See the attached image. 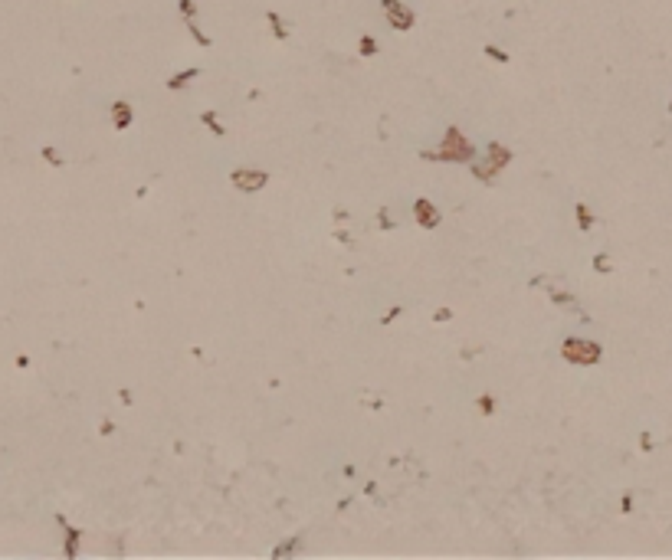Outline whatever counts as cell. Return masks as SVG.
<instances>
[{
  "label": "cell",
  "mask_w": 672,
  "mask_h": 560,
  "mask_svg": "<svg viewBox=\"0 0 672 560\" xmlns=\"http://www.w3.org/2000/svg\"><path fill=\"white\" fill-rule=\"evenodd\" d=\"M266 20H269V23H272V33H275V39H286V36H289V30H286V26H282L279 13H272V10H269V13H266Z\"/></svg>",
  "instance_id": "8"
},
{
  "label": "cell",
  "mask_w": 672,
  "mask_h": 560,
  "mask_svg": "<svg viewBox=\"0 0 672 560\" xmlns=\"http://www.w3.org/2000/svg\"><path fill=\"white\" fill-rule=\"evenodd\" d=\"M486 53L492 59H498V62H508V53H502V50H495V46H486Z\"/></svg>",
  "instance_id": "14"
},
{
  "label": "cell",
  "mask_w": 672,
  "mask_h": 560,
  "mask_svg": "<svg viewBox=\"0 0 672 560\" xmlns=\"http://www.w3.org/2000/svg\"><path fill=\"white\" fill-rule=\"evenodd\" d=\"M230 177L240 190H259V187L266 184V174H262V170H233Z\"/></svg>",
  "instance_id": "5"
},
{
  "label": "cell",
  "mask_w": 672,
  "mask_h": 560,
  "mask_svg": "<svg viewBox=\"0 0 672 560\" xmlns=\"http://www.w3.org/2000/svg\"><path fill=\"white\" fill-rule=\"evenodd\" d=\"M112 118H115V128H128V124H131V108L125 105V102H115Z\"/></svg>",
  "instance_id": "7"
},
{
  "label": "cell",
  "mask_w": 672,
  "mask_h": 560,
  "mask_svg": "<svg viewBox=\"0 0 672 560\" xmlns=\"http://www.w3.org/2000/svg\"><path fill=\"white\" fill-rule=\"evenodd\" d=\"M669 112H672V105H669Z\"/></svg>",
  "instance_id": "19"
},
{
  "label": "cell",
  "mask_w": 672,
  "mask_h": 560,
  "mask_svg": "<svg viewBox=\"0 0 672 560\" xmlns=\"http://www.w3.org/2000/svg\"><path fill=\"white\" fill-rule=\"evenodd\" d=\"M594 269H597V272H610V259H607V255H597V259H594Z\"/></svg>",
  "instance_id": "13"
},
{
  "label": "cell",
  "mask_w": 672,
  "mask_h": 560,
  "mask_svg": "<svg viewBox=\"0 0 672 560\" xmlns=\"http://www.w3.org/2000/svg\"><path fill=\"white\" fill-rule=\"evenodd\" d=\"M436 157H443V161H472V144L459 135V128H449Z\"/></svg>",
  "instance_id": "2"
},
{
  "label": "cell",
  "mask_w": 672,
  "mask_h": 560,
  "mask_svg": "<svg viewBox=\"0 0 672 560\" xmlns=\"http://www.w3.org/2000/svg\"><path fill=\"white\" fill-rule=\"evenodd\" d=\"M380 4H384L393 30H410V26H413V10H410V7H404L400 0H380Z\"/></svg>",
  "instance_id": "3"
},
{
  "label": "cell",
  "mask_w": 672,
  "mask_h": 560,
  "mask_svg": "<svg viewBox=\"0 0 672 560\" xmlns=\"http://www.w3.org/2000/svg\"><path fill=\"white\" fill-rule=\"evenodd\" d=\"M508 157H511V154L502 148V144H492V148H489V164H486V167H476V174H479L482 181H489V174H492V170L498 174V170L508 164Z\"/></svg>",
  "instance_id": "4"
},
{
  "label": "cell",
  "mask_w": 672,
  "mask_h": 560,
  "mask_svg": "<svg viewBox=\"0 0 672 560\" xmlns=\"http://www.w3.org/2000/svg\"><path fill=\"white\" fill-rule=\"evenodd\" d=\"M181 10L187 20H193V13H197V7H193V0H181Z\"/></svg>",
  "instance_id": "15"
},
{
  "label": "cell",
  "mask_w": 672,
  "mask_h": 560,
  "mask_svg": "<svg viewBox=\"0 0 672 560\" xmlns=\"http://www.w3.org/2000/svg\"><path fill=\"white\" fill-rule=\"evenodd\" d=\"M361 53L364 56H374V53H377V43H374L371 36H361Z\"/></svg>",
  "instance_id": "12"
},
{
  "label": "cell",
  "mask_w": 672,
  "mask_h": 560,
  "mask_svg": "<svg viewBox=\"0 0 672 560\" xmlns=\"http://www.w3.org/2000/svg\"><path fill=\"white\" fill-rule=\"evenodd\" d=\"M380 226H384V230H393V220L387 217V210H380Z\"/></svg>",
  "instance_id": "17"
},
{
  "label": "cell",
  "mask_w": 672,
  "mask_h": 560,
  "mask_svg": "<svg viewBox=\"0 0 672 560\" xmlns=\"http://www.w3.org/2000/svg\"><path fill=\"white\" fill-rule=\"evenodd\" d=\"M197 75H200V69H187L184 75H174V79H171L168 85H171V89H181V85H187L190 79H197Z\"/></svg>",
  "instance_id": "9"
},
{
  "label": "cell",
  "mask_w": 672,
  "mask_h": 560,
  "mask_svg": "<svg viewBox=\"0 0 672 560\" xmlns=\"http://www.w3.org/2000/svg\"><path fill=\"white\" fill-rule=\"evenodd\" d=\"M577 217H580V230H590V210L584 203H577Z\"/></svg>",
  "instance_id": "11"
},
{
  "label": "cell",
  "mask_w": 672,
  "mask_h": 560,
  "mask_svg": "<svg viewBox=\"0 0 672 560\" xmlns=\"http://www.w3.org/2000/svg\"><path fill=\"white\" fill-rule=\"evenodd\" d=\"M561 351H564V357H567L571 364H597V361H600V344L580 341V337H567Z\"/></svg>",
  "instance_id": "1"
},
{
  "label": "cell",
  "mask_w": 672,
  "mask_h": 560,
  "mask_svg": "<svg viewBox=\"0 0 672 560\" xmlns=\"http://www.w3.org/2000/svg\"><path fill=\"white\" fill-rule=\"evenodd\" d=\"M187 30H190V36H193V39H197V43H200V46H210V36H204V33H200V30H197V23H193V20H187Z\"/></svg>",
  "instance_id": "10"
},
{
  "label": "cell",
  "mask_w": 672,
  "mask_h": 560,
  "mask_svg": "<svg viewBox=\"0 0 672 560\" xmlns=\"http://www.w3.org/2000/svg\"><path fill=\"white\" fill-rule=\"evenodd\" d=\"M204 121H207V124H210V128H213V135H223V128H220V124H217V115H213V112H210V115H204Z\"/></svg>",
  "instance_id": "16"
},
{
  "label": "cell",
  "mask_w": 672,
  "mask_h": 560,
  "mask_svg": "<svg viewBox=\"0 0 672 560\" xmlns=\"http://www.w3.org/2000/svg\"><path fill=\"white\" fill-rule=\"evenodd\" d=\"M479 406H482V410H486V413H492V410H495V403H492V397H482V400H479Z\"/></svg>",
  "instance_id": "18"
},
{
  "label": "cell",
  "mask_w": 672,
  "mask_h": 560,
  "mask_svg": "<svg viewBox=\"0 0 672 560\" xmlns=\"http://www.w3.org/2000/svg\"><path fill=\"white\" fill-rule=\"evenodd\" d=\"M413 217H417L420 226H426V230H433V226L440 223V213H436V206L429 203V200H417V203H413Z\"/></svg>",
  "instance_id": "6"
}]
</instances>
